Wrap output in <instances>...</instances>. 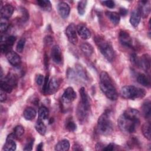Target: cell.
<instances>
[{
    "label": "cell",
    "mask_w": 151,
    "mask_h": 151,
    "mask_svg": "<svg viewBox=\"0 0 151 151\" xmlns=\"http://www.w3.org/2000/svg\"><path fill=\"white\" fill-rule=\"evenodd\" d=\"M49 111L45 106H41L38 110V116L41 120L46 119L48 116Z\"/></svg>",
    "instance_id": "obj_31"
},
{
    "label": "cell",
    "mask_w": 151,
    "mask_h": 151,
    "mask_svg": "<svg viewBox=\"0 0 151 151\" xmlns=\"http://www.w3.org/2000/svg\"><path fill=\"white\" fill-rule=\"evenodd\" d=\"M6 57L8 62L13 66L17 67L21 63V60L19 55L14 51H10L6 54Z\"/></svg>",
    "instance_id": "obj_11"
},
{
    "label": "cell",
    "mask_w": 151,
    "mask_h": 151,
    "mask_svg": "<svg viewBox=\"0 0 151 151\" xmlns=\"http://www.w3.org/2000/svg\"><path fill=\"white\" fill-rule=\"evenodd\" d=\"M141 15L138 9H134L130 15V22L131 25L134 27H137L140 21Z\"/></svg>",
    "instance_id": "obj_19"
},
{
    "label": "cell",
    "mask_w": 151,
    "mask_h": 151,
    "mask_svg": "<svg viewBox=\"0 0 151 151\" xmlns=\"http://www.w3.org/2000/svg\"><path fill=\"white\" fill-rule=\"evenodd\" d=\"M80 94L81 96V101L80 103L87 110H90V99L89 97L85 90L84 87H81L80 89Z\"/></svg>",
    "instance_id": "obj_17"
},
{
    "label": "cell",
    "mask_w": 151,
    "mask_h": 151,
    "mask_svg": "<svg viewBox=\"0 0 151 151\" xmlns=\"http://www.w3.org/2000/svg\"><path fill=\"white\" fill-rule=\"evenodd\" d=\"M69 149L70 143L67 139H63L58 142L55 146V150L57 151H67Z\"/></svg>",
    "instance_id": "obj_21"
},
{
    "label": "cell",
    "mask_w": 151,
    "mask_h": 151,
    "mask_svg": "<svg viewBox=\"0 0 151 151\" xmlns=\"http://www.w3.org/2000/svg\"><path fill=\"white\" fill-rule=\"evenodd\" d=\"M48 83H49V76H48V74H47L45 78H44V86H43V91L45 94H46V91H47V90Z\"/></svg>",
    "instance_id": "obj_43"
},
{
    "label": "cell",
    "mask_w": 151,
    "mask_h": 151,
    "mask_svg": "<svg viewBox=\"0 0 151 151\" xmlns=\"http://www.w3.org/2000/svg\"><path fill=\"white\" fill-rule=\"evenodd\" d=\"M76 93L74 89L72 87H69L64 90L62 96V99L65 103H71L76 99Z\"/></svg>",
    "instance_id": "obj_8"
},
{
    "label": "cell",
    "mask_w": 151,
    "mask_h": 151,
    "mask_svg": "<svg viewBox=\"0 0 151 151\" xmlns=\"http://www.w3.org/2000/svg\"><path fill=\"white\" fill-rule=\"evenodd\" d=\"M106 15L109 20L114 24L117 25L120 21V15L119 13L116 12H111V11H106Z\"/></svg>",
    "instance_id": "obj_23"
},
{
    "label": "cell",
    "mask_w": 151,
    "mask_h": 151,
    "mask_svg": "<svg viewBox=\"0 0 151 151\" xmlns=\"http://www.w3.org/2000/svg\"><path fill=\"white\" fill-rule=\"evenodd\" d=\"M120 42L123 46L131 48L132 47V39L130 35L124 31H120L119 34Z\"/></svg>",
    "instance_id": "obj_7"
},
{
    "label": "cell",
    "mask_w": 151,
    "mask_h": 151,
    "mask_svg": "<svg viewBox=\"0 0 151 151\" xmlns=\"http://www.w3.org/2000/svg\"><path fill=\"white\" fill-rule=\"evenodd\" d=\"M8 23L6 21H1L0 24V31L1 33L5 32L8 28Z\"/></svg>",
    "instance_id": "obj_40"
},
{
    "label": "cell",
    "mask_w": 151,
    "mask_h": 151,
    "mask_svg": "<svg viewBox=\"0 0 151 151\" xmlns=\"http://www.w3.org/2000/svg\"><path fill=\"white\" fill-rule=\"evenodd\" d=\"M143 114L146 119H149L150 117L151 113V104L150 101H145L142 107Z\"/></svg>",
    "instance_id": "obj_26"
},
{
    "label": "cell",
    "mask_w": 151,
    "mask_h": 151,
    "mask_svg": "<svg viewBox=\"0 0 151 151\" xmlns=\"http://www.w3.org/2000/svg\"><path fill=\"white\" fill-rule=\"evenodd\" d=\"M97 130L101 134L107 135L113 130L112 122L109 118V111H106L99 118L97 123Z\"/></svg>",
    "instance_id": "obj_4"
},
{
    "label": "cell",
    "mask_w": 151,
    "mask_h": 151,
    "mask_svg": "<svg viewBox=\"0 0 151 151\" xmlns=\"http://www.w3.org/2000/svg\"><path fill=\"white\" fill-rule=\"evenodd\" d=\"M65 128L70 132H74L76 129L77 126L72 119H69L66 122Z\"/></svg>",
    "instance_id": "obj_35"
},
{
    "label": "cell",
    "mask_w": 151,
    "mask_h": 151,
    "mask_svg": "<svg viewBox=\"0 0 151 151\" xmlns=\"http://www.w3.org/2000/svg\"><path fill=\"white\" fill-rule=\"evenodd\" d=\"M89 110H87L85 109L80 103L79 104L77 110V116L80 121L81 122H84L87 117L88 114Z\"/></svg>",
    "instance_id": "obj_20"
},
{
    "label": "cell",
    "mask_w": 151,
    "mask_h": 151,
    "mask_svg": "<svg viewBox=\"0 0 151 151\" xmlns=\"http://www.w3.org/2000/svg\"><path fill=\"white\" fill-rule=\"evenodd\" d=\"M34 139L31 138L28 139V140L27 141V142L26 143L25 147L24 148V150H26V151H29V150H31L32 149V146L34 145Z\"/></svg>",
    "instance_id": "obj_39"
},
{
    "label": "cell",
    "mask_w": 151,
    "mask_h": 151,
    "mask_svg": "<svg viewBox=\"0 0 151 151\" xmlns=\"http://www.w3.org/2000/svg\"><path fill=\"white\" fill-rule=\"evenodd\" d=\"M35 128L36 130L41 135H44L46 132V126L44 123L41 121V119H39L37 121Z\"/></svg>",
    "instance_id": "obj_28"
},
{
    "label": "cell",
    "mask_w": 151,
    "mask_h": 151,
    "mask_svg": "<svg viewBox=\"0 0 151 151\" xmlns=\"http://www.w3.org/2000/svg\"><path fill=\"white\" fill-rule=\"evenodd\" d=\"M127 12H128V11H127V9H126V8H120L119 14H120L122 16H123V17L126 16V15H127Z\"/></svg>",
    "instance_id": "obj_47"
},
{
    "label": "cell",
    "mask_w": 151,
    "mask_h": 151,
    "mask_svg": "<svg viewBox=\"0 0 151 151\" xmlns=\"http://www.w3.org/2000/svg\"><path fill=\"white\" fill-rule=\"evenodd\" d=\"M35 81L38 86H41L44 81V77L42 74H38L36 77Z\"/></svg>",
    "instance_id": "obj_41"
},
{
    "label": "cell",
    "mask_w": 151,
    "mask_h": 151,
    "mask_svg": "<svg viewBox=\"0 0 151 151\" xmlns=\"http://www.w3.org/2000/svg\"><path fill=\"white\" fill-rule=\"evenodd\" d=\"M6 83L10 84L13 88L16 87L18 84V78L17 76L14 73L8 74L6 77L4 79Z\"/></svg>",
    "instance_id": "obj_24"
},
{
    "label": "cell",
    "mask_w": 151,
    "mask_h": 151,
    "mask_svg": "<svg viewBox=\"0 0 151 151\" xmlns=\"http://www.w3.org/2000/svg\"><path fill=\"white\" fill-rule=\"evenodd\" d=\"M137 66L147 70L150 67V57L148 54H144L140 58H138Z\"/></svg>",
    "instance_id": "obj_18"
},
{
    "label": "cell",
    "mask_w": 151,
    "mask_h": 151,
    "mask_svg": "<svg viewBox=\"0 0 151 151\" xmlns=\"http://www.w3.org/2000/svg\"><path fill=\"white\" fill-rule=\"evenodd\" d=\"M142 131L144 136L148 139L150 140V124L149 122L145 123L142 127Z\"/></svg>",
    "instance_id": "obj_29"
},
{
    "label": "cell",
    "mask_w": 151,
    "mask_h": 151,
    "mask_svg": "<svg viewBox=\"0 0 151 151\" xmlns=\"http://www.w3.org/2000/svg\"><path fill=\"white\" fill-rule=\"evenodd\" d=\"M101 2L104 5L109 8H113L115 6V4L113 1H104Z\"/></svg>",
    "instance_id": "obj_42"
},
{
    "label": "cell",
    "mask_w": 151,
    "mask_h": 151,
    "mask_svg": "<svg viewBox=\"0 0 151 151\" xmlns=\"http://www.w3.org/2000/svg\"><path fill=\"white\" fill-rule=\"evenodd\" d=\"M100 87L104 95L111 100H116L118 94L113 85V81L109 75L106 71H102L100 76Z\"/></svg>",
    "instance_id": "obj_1"
},
{
    "label": "cell",
    "mask_w": 151,
    "mask_h": 151,
    "mask_svg": "<svg viewBox=\"0 0 151 151\" xmlns=\"http://www.w3.org/2000/svg\"><path fill=\"white\" fill-rule=\"evenodd\" d=\"M65 35L67 37L68 41L74 45H76L78 42V38L77 35V29L76 25L71 23L69 24L65 29Z\"/></svg>",
    "instance_id": "obj_6"
},
{
    "label": "cell",
    "mask_w": 151,
    "mask_h": 151,
    "mask_svg": "<svg viewBox=\"0 0 151 151\" xmlns=\"http://www.w3.org/2000/svg\"><path fill=\"white\" fill-rule=\"evenodd\" d=\"M87 3V1H80L78 2L77 5V11L80 15H83L84 14Z\"/></svg>",
    "instance_id": "obj_33"
},
{
    "label": "cell",
    "mask_w": 151,
    "mask_h": 151,
    "mask_svg": "<svg viewBox=\"0 0 151 151\" xmlns=\"http://www.w3.org/2000/svg\"><path fill=\"white\" fill-rule=\"evenodd\" d=\"M51 56L52 60L56 64H60L62 62V52L60 47L57 45H54L51 49Z\"/></svg>",
    "instance_id": "obj_14"
},
{
    "label": "cell",
    "mask_w": 151,
    "mask_h": 151,
    "mask_svg": "<svg viewBox=\"0 0 151 151\" xmlns=\"http://www.w3.org/2000/svg\"><path fill=\"white\" fill-rule=\"evenodd\" d=\"M13 133L16 137H20L24 133V129L22 126L18 125L14 128Z\"/></svg>",
    "instance_id": "obj_36"
},
{
    "label": "cell",
    "mask_w": 151,
    "mask_h": 151,
    "mask_svg": "<svg viewBox=\"0 0 151 151\" xmlns=\"http://www.w3.org/2000/svg\"><path fill=\"white\" fill-rule=\"evenodd\" d=\"M42 147H43V143H39V145L37 146L36 150L38 151H41L42 150Z\"/></svg>",
    "instance_id": "obj_48"
},
{
    "label": "cell",
    "mask_w": 151,
    "mask_h": 151,
    "mask_svg": "<svg viewBox=\"0 0 151 151\" xmlns=\"http://www.w3.org/2000/svg\"><path fill=\"white\" fill-rule=\"evenodd\" d=\"M37 3L38 6H40L42 9L46 11H50L51 9V3L49 1L47 0H38Z\"/></svg>",
    "instance_id": "obj_30"
},
{
    "label": "cell",
    "mask_w": 151,
    "mask_h": 151,
    "mask_svg": "<svg viewBox=\"0 0 151 151\" xmlns=\"http://www.w3.org/2000/svg\"><path fill=\"white\" fill-rule=\"evenodd\" d=\"M76 68L77 73V74H78V76L80 77H81V78H83L85 80L88 79V77H87V75L86 74V71L84 70V68L82 67L81 65L77 64L76 65Z\"/></svg>",
    "instance_id": "obj_32"
},
{
    "label": "cell",
    "mask_w": 151,
    "mask_h": 151,
    "mask_svg": "<svg viewBox=\"0 0 151 151\" xmlns=\"http://www.w3.org/2000/svg\"><path fill=\"white\" fill-rule=\"evenodd\" d=\"M137 81L145 87H149L150 85V80L144 74H139L137 77Z\"/></svg>",
    "instance_id": "obj_27"
},
{
    "label": "cell",
    "mask_w": 151,
    "mask_h": 151,
    "mask_svg": "<svg viewBox=\"0 0 151 151\" xmlns=\"http://www.w3.org/2000/svg\"><path fill=\"white\" fill-rule=\"evenodd\" d=\"M130 60L132 61V63H133L134 64H136L137 65V63H138V58L137 57L136 54L133 53L132 54L130 55Z\"/></svg>",
    "instance_id": "obj_44"
},
{
    "label": "cell",
    "mask_w": 151,
    "mask_h": 151,
    "mask_svg": "<svg viewBox=\"0 0 151 151\" xmlns=\"http://www.w3.org/2000/svg\"><path fill=\"white\" fill-rule=\"evenodd\" d=\"M120 129L124 132L132 133L135 132L137 127L140 124L139 119H133L122 114L117 120Z\"/></svg>",
    "instance_id": "obj_2"
},
{
    "label": "cell",
    "mask_w": 151,
    "mask_h": 151,
    "mask_svg": "<svg viewBox=\"0 0 151 151\" xmlns=\"http://www.w3.org/2000/svg\"><path fill=\"white\" fill-rule=\"evenodd\" d=\"M120 94L124 99L134 100L143 97L146 94V91L143 88L133 86H125L122 88Z\"/></svg>",
    "instance_id": "obj_5"
},
{
    "label": "cell",
    "mask_w": 151,
    "mask_h": 151,
    "mask_svg": "<svg viewBox=\"0 0 151 151\" xmlns=\"http://www.w3.org/2000/svg\"><path fill=\"white\" fill-rule=\"evenodd\" d=\"M80 48L83 53L88 56L90 57L93 53V48L92 45L87 42H83L80 45Z\"/></svg>",
    "instance_id": "obj_25"
},
{
    "label": "cell",
    "mask_w": 151,
    "mask_h": 151,
    "mask_svg": "<svg viewBox=\"0 0 151 151\" xmlns=\"http://www.w3.org/2000/svg\"><path fill=\"white\" fill-rule=\"evenodd\" d=\"M0 86L1 89L6 93H10L12 91L13 87L4 80H1Z\"/></svg>",
    "instance_id": "obj_34"
},
{
    "label": "cell",
    "mask_w": 151,
    "mask_h": 151,
    "mask_svg": "<svg viewBox=\"0 0 151 151\" xmlns=\"http://www.w3.org/2000/svg\"><path fill=\"white\" fill-rule=\"evenodd\" d=\"M16 137L15 136L14 133L10 134L7 136V138L6 139V142L3 147L4 150L6 151H13L16 149L17 145L15 142H14V139Z\"/></svg>",
    "instance_id": "obj_12"
},
{
    "label": "cell",
    "mask_w": 151,
    "mask_h": 151,
    "mask_svg": "<svg viewBox=\"0 0 151 151\" xmlns=\"http://www.w3.org/2000/svg\"><path fill=\"white\" fill-rule=\"evenodd\" d=\"M6 99V95L5 93V91L1 90V93H0V100L1 102H3L5 101Z\"/></svg>",
    "instance_id": "obj_46"
},
{
    "label": "cell",
    "mask_w": 151,
    "mask_h": 151,
    "mask_svg": "<svg viewBox=\"0 0 151 151\" xmlns=\"http://www.w3.org/2000/svg\"><path fill=\"white\" fill-rule=\"evenodd\" d=\"M25 44V39L24 38H21L17 44V51L19 52H22Z\"/></svg>",
    "instance_id": "obj_37"
},
{
    "label": "cell",
    "mask_w": 151,
    "mask_h": 151,
    "mask_svg": "<svg viewBox=\"0 0 151 151\" xmlns=\"http://www.w3.org/2000/svg\"><path fill=\"white\" fill-rule=\"evenodd\" d=\"M15 40H16V37H15L14 35H11L9 37H8L4 41V43L11 48L14 45Z\"/></svg>",
    "instance_id": "obj_38"
},
{
    "label": "cell",
    "mask_w": 151,
    "mask_h": 151,
    "mask_svg": "<svg viewBox=\"0 0 151 151\" xmlns=\"http://www.w3.org/2000/svg\"><path fill=\"white\" fill-rule=\"evenodd\" d=\"M94 40L103 55L109 61H112L114 58V51L111 45L105 39L100 36L94 38Z\"/></svg>",
    "instance_id": "obj_3"
},
{
    "label": "cell",
    "mask_w": 151,
    "mask_h": 151,
    "mask_svg": "<svg viewBox=\"0 0 151 151\" xmlns=\"http://www.w3.org/2000/svg\"><path fill=\"white\" fill-rule=\"evenodd\" d=\"M57 10L60 15L64 19L67 18L70 11V6L64 2H61L57 5Z\"/></svg>",
    "instance_id": "obj_13"
},
{
    "label": "cell",
    "mask_w": 151,
    "mask_h": 151,
    "mask_svg": "<svg viewBox=\"0 0 151 151\" xmlns=\"http://www.w3.org/2000/svg\"><path fill=\"white\" fill-rule=\"evenodd\" d=\"M77 32L80 37L84 40H87L90 38L91 33L87 27L83 24H78L76 27Z\"/></svg>",
    "instance_id": "obj_15"
},
{
    "label": "cell",
    "mask_w": 151,
    "mask_h": 151,
    "mask_svg": "<svg viewBox=\"0 0 151 151\" xmlns=\"http://www.w3.org/2000/svg\"><path fill=\"white\" fill-rule=\"evenodd\" d=\"M37 115L36 111L34 109L31 107H28L25 109L23 112V116L24 118L27 120H33Z\"/></svg>",
    "instance_id": "obj_22"
},
{
    "label": "cell",
    "mask_w": 151,
    "mask_h": 151,
    "mask_svg": "<svg viewBox=\"0 0 151 151\" xmlns=\"http://www.w3.org/2000/svg\"><path fill=\"white\" fill-rule=\"evenodd\" d=\"M14 11V7L10 4H6L1 8V17L4 19H9Z\"/></svg>",
    "instance_id": "obj_16"
},
{
    "label": "cell",
    "mask_w": 151,
    "mask_h": 151,
    "mask_svg": "<svg viewBox=\"0 0 151 151\" xmlns=\"http://www.w3.org/2000/svg\"><path fill=\"white\" fill-rule=\"evenodd\" d=\"M60 84V82L58 78H57V77L52 78L49 81L46 94H52L55 93L58 90Z\"/></svg>",
    "instance_id": "obj_9"
},
{
    "label": "cell",
    "mask_w": 151,
    "mask_h": 151,
    "mask_svg": "<svg viewBox=\"0 0 151 151\" xmlns=\"http://www.w3.org/2000/svg\"><path fill=\"white\" fill-rule=\"evenodd\" d=\"M114 149V145L113 143H110L109 145H108L107 146H105L104 147H103V150H113Z\"/></svg>",
    "instance_id": "obj_45"
},
{
    "label": "cell",
    "mask_w": 151,
    "mask_h": 151,
    "mask_svg": "<svg viewBox=\"0 0 151 151\" xmlns=\"http://www.w3.org/2000/svg\"><path fill=\"white\" fill-rule=\"evenodd\" d=\"M138 9L140 13L141 17L146 18L150 11V5L149 1H140Z\"/></svg>",
    "instance_id": "obj_10"
}]
</instances>
